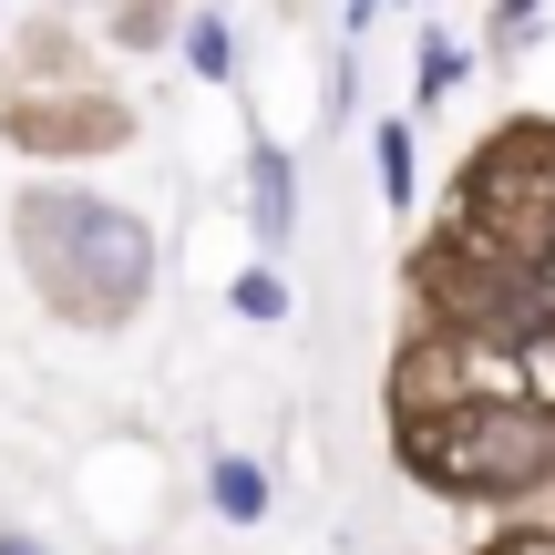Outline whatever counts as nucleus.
I'll return each instance as SVG.
<instances>
[{"label":"nucleus","instance_id":"8","mask_svg":"<svg viewBox=\"0 0 555 555\" xmlns=\"http://www.w3.org/2000/svg\"><path fill=\"white\" fill-rule=\"evenodd\" d=\"M494 555H555V535H504Z\"/></svg>","mask_w":555,"mask_h":555},{"label":"nucleus","instance_id":"3","mask_svg":"<svg viewBox=\"0 0 555 555\" xmlns=\"http://www.w3.org/2000/svg\"><path fill=\"white\" fill-rule=\"evenodd\" d=\"M206 494H217V515H227V525H258V515H268V483H258V463H237V453H227L217 474H206Z\"/></svg>","mask_w":555,"mask_h":555},{"label":"nucleus","instance_id":"1","mask_svg":"<svg viewBox=\"0 0 555 555\" xmlns=\"http://www.w3.org/2000/svg\"><path fill=\"white\" fill-rule=\"evenodd\" d=\"M21 247H31V278L52 288V309L73 319H124L155 288V237L93 196H21Z\"/></svg>","mask_w":555,"mask_h":555},{"label":"nucleus","instance_id":"2","mask_svg":"<svg viewBox=\"0 0 555 555\" xmlns=\"http://www.w3.org/2000/svg\"><path fill=\"white\" fill-rule=\"evenodd\" d=\"M401 463L453 494H525L555 474V412L525 401H474V412H412L401 422Z\"/></svg>","mask_w":555,"mask_h":555},{"label":"nucleus","instance_id":"10","mask_svg":"<svg viewBox=\"0 0 555 555\" xmlns=\"http://www.w3.org/2000/svg\"><path fill=\"white\" fill-rule=\"evenodd\" d=\"M0 555H31V545H11V535H0Z\"/></svg>","mask_w":555,"mask_h":555},{"label":"nucleus","instance_id":"6","mask_svg":"<svg viewBox=\"0 0 555 555\" xmlns=\"http://www.w3.org/2000/svg\"><path fill=\"white\" fill-rule=\"evenodd\" d=\"M185 52H196V73H227V62H237V41H227V21H196V41H185Z\"/></svg>","mask_w":555,"mask_h":555},{"label":"nucleus","instance_id":"4","mask_svg":"<svg viewBox=\"0 0 555 555\" xmlns=\"http://www.w3.org/2000/svg\"><path fill=\"white\" fill-rule=\"evenodd\" d=\"M258 237L288 247V155H268V144H258Z\"/></svg>","mask_w":555,"mask_h":555},{"label":"nucleus","instance_id":"5","mask_svg":"<svg viewBox=\"0 0 555 555\" xmlns=\"http://www.w3.org/2000/svg\"><path fill=\"white\" fill-rule=\"evenodd\" d=\"M380 196H412V134L380 124Z\"/></svg>","mask_w":555,"mask_h":555},{"label":"nucleus","instance_id":"7","mask_svg":"<svg viewBox=\"0 0 555 555\" xmlns=\"http://www.w3.org/2000/svg\"><path fill=\"white\" fill-rule=\"evenodd\" d=\"M237 309H247V319H278L288 298H278V278H247V288H237Z\"/></svg>","mask_w":555,"mask_h":555},{"label":"nucleus","instance_id":"9","mask_svg":"<svg viewBox=\"0 0 555 555\" xmlns=\"http://www.w3.org/2000/svg\"><path fill=\"white\" fill-rule=\"evenodd\" d=\"M525 21H535V0H504V31H525Z\"/></svg>","mask_w":555,"mask_h":555}]
</instances>
